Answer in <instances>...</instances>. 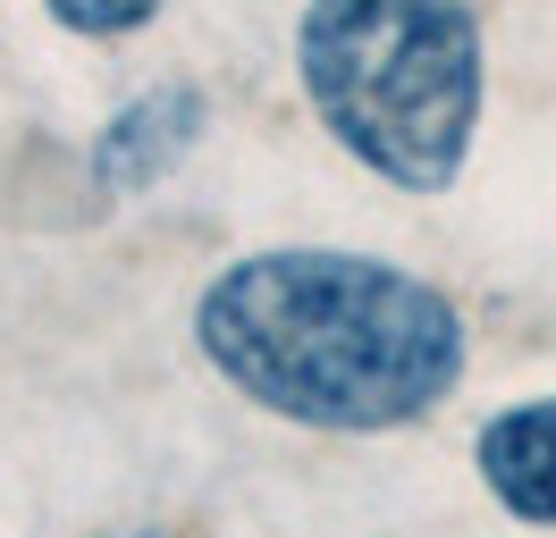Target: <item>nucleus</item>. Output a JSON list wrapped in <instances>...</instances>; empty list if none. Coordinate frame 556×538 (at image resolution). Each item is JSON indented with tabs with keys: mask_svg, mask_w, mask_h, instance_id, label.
Wrapping results in <instances>:
<instances>
[{
	"mask_svg": "<svg viewBox=\"0 0 556 538\" xmlns=\"http://www.w3.org/2000/svg\"><path fill=\"white\" fill-rule=\"evenodd\" d=\"M203 362L304 430H405L464 379V320L439 286L371 253H253L194 303Z\"/></svg>",
	"mask_w": 556,
	"mask_h": 538,
	"instance_id": "1",
	"label": "nucleus"
},
{
	"mask_svg": "<svg viewBox=\"0 0 556 538\" xmlns=\"http://www.w3.org/2000/svg\"><path fill=\"white\" fill-rule=\"evenodd\" d=\"M295 67L320 127L405 194L464 177L481 127V26L464 0H313Z\"/></svg>",
	"mask_w": 556,
	"mask_h": 538,
	"instance_id": "2",
	"label": "nucleus"
},
{
	"mask_svg": "<svg viewBox=\"0 0 556 538\" xmlns=\"http://www.w3.org/2000/svg\"><path fill=\"white\" fill-rule=\"evenodd\" d=\"M194 134H203V93H194V85H161V93L127 101L102 127V143H93V185H102L110 202L143 194Z\"/></svg>",
	"mask_w": 556,
	"mask_h": 538,
	"instance_id": "3",
	"label": "nucleus"
},
{
	"mask_svg": "<svg viewBox=\"0 0 556 538\" xmlns=\"http://www.w3.org/2000/svg\"><path fill=\"white\" fill-rule=\"evenodd\" d=\"M472 463H481L489 497L522 513V522H556V396L540 404H515V412H497L472 446Z\"/></svg>",
	"mask_w": 556,
	"mask_h": 538,
	"instance_id": "4",
	"label": "nucleus"
},
{
	"mask_svg": "<svg viewBox=\"0 0 556 538\" xmlns=\"http://www.w3.org/2000/svg\"><path fill=\"white\" fill-rule=\"evenodd\" d=\"M51 17L68 34H136L161 17V0H51Z\"/></svg>",
	"mask_w": 556,
	"mask_h": 538,
	"instance_id": "5",
	"label": "nucleus"
},
{
	"mask_svg": "<svg viewBox=\"0 0 556 538\" xmlns=\"http://www.w3.org/2000/svg\"><path fill=\"white\" fill-rule=\"evenodd\" d=\"M118 538H161V530H118Z\"/></svg>",
	"mask_w": 556,
	"mask_h": 538,
	"instance_id": "6",
	"label": "nucleus"
}]
</instances>
